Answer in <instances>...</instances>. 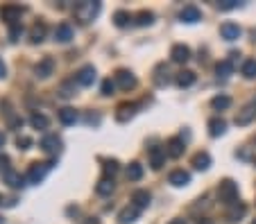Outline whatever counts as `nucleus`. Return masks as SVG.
I'll use <instances>...</instances> for the list:
<instances>
[{
    "label": "nucleus",
    "instance_id": "0eeeda50",
    "mask_svg": "<svg viewBox=\"0 0 256 224\" xmlns=\"http://www.w3.org/2000/svg\"><path fill=\"white\" fill-rule=\"evenodd\" d=\"M113 82H116V86L123 88V91H129V88L136 86V77H134L129 70H125V68L116 73V79H113Z\"/></svg>",
    "mask_w": 256,
    "mask_h": 224
},
{
    "label": "nucleus",
    "instance_id": "f03ea898",
    "mask_svg": "<svg viewBox=\"0 0 256 224\" xmlns=\"http://www.w3.org/2000/svg\"><path fill=\"white\" fill-rule=\"evenodd\" d=\"M218 200L222 202V204H234V202H238V184L232 179H225L220 186H218Z\"/></svg>",
    "mask_w": 256,
    "mask_h": 224
},
{
    "label": "nucleus",
    "instance_id": "393cba45",
    "mask_svg": "<svg viewBox=\"0 0 256 224\" xmlns=\"http://www.w3.org/2000/svg\"><path fill=\"white\" fill-rule=\"evenodd\" d=\"M5 181L11 186V188H23L27 179H25V177H20L18 172H14L11 168H7V170H5Z\"/></svg>",
    "mask_w": 256,
    "mask_h": 224
},
{
    "label": "nucleus",
    "instance_id": "423d86ee",
    "mask_svg": "<svg viewBox=\"0 0 256 224\" xmlns=\"http://www.w3.org/2000/svg\"><path fill=\"white\" fill-rule=\"evenodd\" d=\"M52 70H54V59L52 57H43L39 63L34 66V75L39 79H48L50 75H52Z\"/></svg>",
    "mask_w": 256,
    "mask_h": 224
},
{
    "label": "nucleus",
    "instance_id": "9d476101",
    "mask_svg": "<svg viewBox=\"0 0 256 224\" xmlns=\"http://www.w3.org/2000/svg\"><path fill=\"white\" fill-rule=\"evenodd\" d=\"M220 34H222V39L225 41H236V39H241L243 29L238 27L236 23H222L220 25Z\"/></svg>",
    "mask_w": 256,
    "mask_h": 224
},
{
    "label": "nucleus",
    "instance_id": "6ab92c4d",
    "mask_svg": "<svg viewBox=\"0 0 256 224\" xmlns=\"http://www.w3.org/2000/svg\"><path fill=\"white\" fill-rule=\"evenodd\" d=\"M150 200H152V195H150L148 190H134L132 204L136 206V209H148V206H150Z\"/></svg>",
    "mask_w": 256,
    "mask_h": 224
},
{
    "label": "nucleus",
    "instance_id": "f8f14e48",
    "mask_svg": "<svg viewBox=\"0 0 256 224\" xmlns=\"http://www.w3.org/2000/svg\"><path fill=\"white\" fill-rule=\"evenodd\" d=\"M179 18H182V23H197V20L202 18V11L197 9L195 5H186L179 11Z\"/></svg>",
    "mask_w": 256,
    "mask_h": 224
},
{
    "label": "nucleus",
    "instance_id": "412c9836",
    "mask_svg": "<svg viewBox=\"0 0 256 224\" xmlns=\"http://www.w3.org/2000/svg\"><path fill=\"white\" fill-rule=\"evenodd\" d=\"M225 132H227V122L222 120V118H211V120H209V134H211L213 138L222 136Z\"/></svg>",
    "mask_w": 256,
    "mask_h": 224
},
{
    "label": "nucleus",
    "instance_id": "de8ad7c7",
    "mask_svg": "<svg viewBox=\"0 0 256 224\" xmlns=\"http://www.w3.org/2000/svg\"><path fill=\"white\" fill-rule=\"evenodd\" d=\"M0 224H2V220H0Z\"/></svg>",
    "mask_w": 256,
    "mask_h": 224
},
{
    "label": "nucleus",
    "instance_id": "c03bdc74",
    "mask_svg": "<svg viewBox=\"0 0 256 224\" xmlns=\"http://www.w3.org/2000/svg\"><path fill=\"white\" fill-rule=\"evenodd\" d=\"M5 141H7V138H5V134H2V132H0V147H2V145H5Z\"/></svg>",
    "mask_w": 256,
    "mask_h": 224
},
{
    "label": "nucleus",
    "instance_id": "7ed1b4c3",
    "mask_svg": "<svg viewBox=\"0 0 256 224\" xmlns=\"http://www.w3.org/2000/svg\"><path fill=\"white\" fill-rule=\"evenodd\" d=\"M50 168H52V161L50 163H32L30 170H27V175H25L27 184H41V181L45 179V175H48Z\"/></svg>",
    "mask_w": 256,
    "mask_h": 224
},
{
    "label": "nucleus",
    "instance_id": "49530a36",
    "mask_svg": "<svg viewBox=\"0 0 256 224\" xmlns=\"http://www.w3.org/2000/svg\"><path fill=\"white\" fill-rule=\"evenodd\" d=\"M252 224H256V220H254V222H252Z\"/></svg>",
    "mask_w": 256,
    "mask_h": 224
},
{
    "label": "nucleus",
    "instance_id": "b1692460",
    "mask_svg": "<svg viewBox=\"0 0 256 224\" xmlns=\"http://www.w3.org/2000/svg\"><path fill=\"white\" fill-rule=\"evenodd\" d=\"M136 109H138L136 104H127V102L120 104V107H118V113H116V120H118V122H127L129 118L136 113Z\"/></svg>",
    "mask_w": 256,
    "mask_h": 224
},
{
    "label": "nucleus",
    "instance_id": "f3484780",
    "mask_svg": "<svg viewBox=\"0 0 256 224\" xmlns=\"http://www.w3.org/2000/svg\"><path fill=\"white\" fill-rule=\"evenodd\" d=\"M45 34H48V25H45L43 20H39V23H34L30 29V41L32 43H41V41L45 39Z\"/></svg>",
    "mask_w": 256,
    "mask_h": 224
},
{
    "label": "nucleus",
    "instance_id": "a18cd8bd",
    "mask_svg": "<svg viewBox=\"0 0 256 224\" xmlns=\"http://www.w3.org/2000/svg\"><path fill=\"white\" fill-rule=\"evenodd\" d=\"M89 220H91V222H86V224H100V222H98V218H89Z\"/></svg>",
    "mask_w": 256,
    "mask_h": 224
},
{
    "label": "nucleus",
    "instance_id": "7c9ffc66",
    "mask_svg": "<svg viewBox=\"0 0 256 224\" xmlns=\"http://www.w3.org/2000/svg\"><path fill=\"white\" fill-rule=\"evenodd\" d=\"M143 177V166L138 161H134V163H129V168H127V179L129 181H138Z\"/></svg>",
    "mask_w": 256,
    "mask_h": 224
},
{
    "label": "nucleus",
    "instance_id": "39448f33",
    "mask_svg": "<svg viewBox=\"0 0 256 224\" xmlns=\"http://www.w3.org/2000/svg\"><path fill=\"white\" fill-rule=\"evenodd\" d=\"M20 16H23V7H18V5H5L0 9V18L7 20L9 25L20 23Z\"/></svg>",
    "mask_w": 256,
    "mask_h": 224
},
{
    "label": "nucleus",
    "instance_id": "20e7f679",
    "mask_svg": "<svg viewBox=\"0 0 256 224\" xmlns=\"http://www.w3.org/2000/svg\"><path fill=\"white\" fill-rule=\"evenodd\" d=\"M39 147L45 152V154H59L61 152V138L57 136V134H48V136H43L41 138V143H39Z\"/></svg>",
    "mask_w": 256,
    "mask_h": 224
},
{
    "label": "nucleus",
    "instance_id": "1a4fd4ad",
    "mask_svg": "<svg viewBox=\"0 0 256 224\" xmlns=\"http://www.w3.org/2000/svg\"><path fill=\"white\" fill-rule=\"evenodd\" d=\"M170 59H173L175 63H186L188 59H191V48L184 45V43L173 45V50H170Z\"/></svg>",
    "mask_w": 256,
    "mask_h": 224
},
{
    "label": "nucleus",
    "instance_id": "ea45409f",
    "mask_svg": "<svg viewBox=\"0 0 256 224\" xmlns=\"http://www.w3.org/2000/svg\"><path fill=\"white\" fill-rule=\"evenodd\" d=\"M59 95H61V98H73V95H75V91H73V88H70V84H64V86L59 88Z\"/></svg>",
    "mask_w": 256,
    "mask_h": 224
},
{
    "label": "nucleus",
    "instance_id": "c9c22d12",
    "mask_svg": "<svg viewBox=\"0 0 256 224\" xmlns=\"http://www.w3.org/2000/svg\"><path fill=\"white\" fill-rule=\"evenodd\" d=\"M113 91H116V82L104 79V82H102V95H113Z\"/></svg>",
    "mask_w": 256,
    "mask_h": 224
},
{
    "label": "nucleus",
    "instance_id": "a211bd4d",
    "mask_svg": "<svg viewBox=\"0 0 256 224\" xmlns=\"http://www.w3.org/2000/svg\"><path fill=\"white\" fill-rule=\"evenodd\" d=\"M247 206L243 204V202H234V204H229V211H227V220L229 222H238V220L245 215Z\"/></svg>",
    "mask_w": 256,
    "mask_h": 224
},
{
    "label": "nucleus",
    "instance_id": "e433bc0d",
    "mask_svg": "<svg viewBox=\"0 0 256 224\" xmlns=\"http://www.w3.org/2000/svg\"><path fill=\"white\" fill-rule=\"evenodd\" d=\"M23 34V25L20 23H16V25H11V29H9V39L11 41H18V36Z\"/></svg>",
    "mask_w": 256,
    "mask_h": 224
},
{
    "label": "nucleus",
    "instance_id": "c756f323",
    "mask_svg": "<svg viewBox=\"0 0 256 224\" xmlns=\"http://www.w3.org/2000/svg\"><path fill=\"white\" fill-rule=\"evenodd\" d=\"M59 120H61V125H73V122L77 120V111L70 107H64L59 111Z\"/></svg>",
    "mask_w": 256,
    "mask_h": 224
},
{
    "label": "nucleus",
    "instance_id": "72a5a7b5",
    "mask_svg": "<svg viewBox=\"0 0 256 224\" xmlns=\"http://www.w3.org/2000/svg\"><path fill=\"white\" fill-rule=\"evenodd\" d=\"M152 23H154V14H152V11H141V14L136 16V25H141V27L152 25Z\"/></svg>",
    "mask_w": 256,
    "mask_h": 224
},
{
    "label": "nucleus",
    "instance_id": "aec40b11",
    "mask_svg": "<svg viewBox=\"0 0 256 224\" xmlns=\"http://www.w3.org/2000/svg\"><path fill=\"white\" fill-rule=\"evenodd\" d=\"M113 188H116V184H113L111 177H102V179L98 181V186H95V193L102 195V197H107V195H111L113 193Z\"/></svg>",
    "mask_w": 256,
    "mask_h": 224
},
{
    "label": "nucleus",
    "instance_id": "37998d69",
    "mask_svg": "<svg viewBox=\"0 0 256 224\" xmlns=\"http://www.w3.org/2000/svg\"><path fill=\"white\" fill-rule=\"evenodd\" d=\"M168 224H188V222H186V220H184V218H175V220H170V222H168Z\"/></svg>",
    "mask_w": 256,
    "mask_h": 224
},
{
    "label": "nucleus",
    "instance_id": "09e8293b",
    "mask_svg": "<svg viewBox=\"0 0 256 224\" xmlns=\"http://www.w3.org/2000/svg\"><path fill=\"white\" fill-rule=\"evenodd\" d=\"M0 204H2V200H0Z\"/></svg>",
    "mask_w": 256,
    "mask_h": 224
},
{
    "label": "nucleus",
    "instance_id": "c85d7f7f",
    "mask_svg": "<svg viewBox=\"0 0 256 224\" xmlns=\"http://www.w3.org/2000/svg\"><path fill=\"white\" fill-rule=\"evenodd\" d=\"M30 125L34 127V129H48L50 120H48V116H43V113H32V116H30Z\"/></svg>",
    "mask_w": 256,
    "mask_h": 224
},
{
    "label": "nucleus",
    "instance_id": "2eb2a0df",
    "mask_svg": "<svg viewBox=\"0 0 256 224\" xmlns=\"http://www.w3.org/2000/svg\"><path fill=\"white\" fill-rule=\"evenodd\" d=\"M168 181H170V184H173L175 188L188 186V184H191V172H186V170H175V172H170Z\"/></svg>",
    "mask_w": 256,
    "mask_h": 224
},
{
    "label": "nucleus",
    "instance_id": "79ce46f5",
    "mask_svg": "<svg viewBox=\"0 0 256 224\" xmlns=\"http://www.w3.org/2000/svg\"><path fill=\"white\" fill-rule=\"evenodd\" d=\"M5 75H7V66L2 63V59H0V79L5 77Z\"/></svg>",
    "mask_w": 256,
    "mask_h": 224
},
{
    "label": "nucleus",
    "instance_id": "2f4dec72",
    "mask_svg": "<svg viewBox=\"0 0 256 224\" xmlns=\"http://www.w3.org/2000/svg\"><path fill=\"white\" fill-rule=\"evenodd\" d=\"M241 73L245 75L247 79H256V59H247V61L243 63Z\"/></svg>",
    "mask_w": 256,
    "mask_h": 224
},
{
    "label": "nucleus",
    "instance_id": "ddd939ff",
    "mask_svg": "<svg viewBox=\"0 0 256 224\" xmlns=\"http://www.w3.org/2000/svg\"><path fill=\"white\" fill-rule=\"evenodd\" d=\"M138 213H141V209H136L134 204L125 206V209L118 213V222H120V224H132V222H136V220H138Z\"/></svg>",
    "mask_w": 256,
    "mask_h": 224
},
{
    "label": "nucleus",
    "instance_id": "bb28decb",
    "mask_svg": "<svg viewBox=\"0 0 256 224\" xmlns=\"http://www.w3.org/2000/svg\"><path fill=\"white\" fill-rule=\"evenodd\" d=\"M216 73H218V77L220 79H227L229 75L234 73V63H232V59H225V61H220L216 66Z\"/></svg>",
    "mask_w": 256,
    "mask_h": 224
},
{
    "label": "nucleus",
    "instance_id": "cd10ccee",
    "mask_svg": "<svg viewBox=\"0 0 256 224\" xmlns=\"http://www.w3.org/2000/svg\"><path fill=\"white\" fill-rule=\"evenodd\" d=\"M211 107L216 109V111H225V109L232 107V98H229V95H216V98L211 100Z\"/></svg>",
    "mask_w": 256,
    "mask_h": 224
},
{
    "label": "nucleus",
    "instance_id": "f257e3e1",
    "mask_svg": "<svg viewBox=\"0 0 256 224\" xmlns=\"http://www.w3.org/2000/svg\"><path fill=\"white\" fill-rule=\"evenodd\" d=\"M100 9H102L100 2H95V0H84V2H77V5H75L73 14H75V18H77L79 23L86 25L100 14Z\"/></svg>",
    "mask_w": 256,
    "mask_h": 224
},
{
    "label": "nucleus",
    "instance_id": "4c0bfd02",
    "mask_svg": "<svg viewBox=\"0 0 256 224\" xmlns=\"http://www.w3.org/2000/svg\"><path fill=\"white\" fill-rule=\"evenodd\" d=\"M16 145H18V150H30V147H32V138L18 136V138H16Z\"/></svg>",
    "mask_w": 256,
    "mask_h": 224
},
{
    "label": "nucleus",
    "instance_id": "58836bf2",
    "mask_svg": "<svg viewBox=\"0 0 256 224\" xmlns=\"http://www.w3.org/2000/svg\"><path fill=\"white\" fill-rule=\"evenodd\" d=\"M220 9H236V7H241V2L238 0H225V2H220Z\"/></svg>",
    "mask_w": 256,
    "mask_h": 224
},
{
    "label": "nucleus",
    "instance_id": "a19ab883",
    "mask_svg": "<svg viewBox=\"0 0 256 224\" xmlns=\"http://www.w3.org/2000/svg\"><path fill=\"white\" fill-rule=\"evenodd\" d=\"M163 70H168V68H163V66H159V68H157V73H159V75H163ZM154 82H157L159 86H163V84H168V75H166V77H159V79H154Z\"/></svg>",
    "mask_w": 256,
    "mask_h": 224
},
{
    "label": "nucleus",
    "instance_id": "6e6552de",
    "mask_svg": "<svg viewBox=\"0 0 256 224\" xmlns=\"http://www.w3.org/2000/svg\"><path fill=\"white\" fill-rule=\"evenodd\" d=\"M184 150H186L184 138H170V141L166 143V154L173 156V159H179V156L184 154Z\"/></svg>",
    "mask_w": 256,
    "mask_h": 224
},
{
    "label": "nucleus",
    "instance_id": "9b49d317",
    "mask_svg": "<svg viewBox=\"0 0 256 224\" xmlns=\"http://www.w3.org/2000/svg\"><path fill=\"white\" fill-rule=\"evenodd\" d=\"M95 68L93 66H82V68L77 70V75H75V77H77V82L82 84V86H91V84L95 82Z\"/></svg>",
    "mask_w": 256,
    "mask_h": 224
},
{
    "label": "nucleus",
    "instance_id": "4be33fe9",
    "mask_svg": "<svg viewBox=\"0 0 256 224\" xmlns=\"http://www.w3.org/2000/svg\"><path fill=\"white\" fill-rule=\"evenodd\" d=\"M193 166H195V170H209V168H211V156H209V152H197V154L193 156Z\"/></svg>",
    "mask_w": 256,
    "mask_h": 224
},
{
    "label": "nucleus",
    "instance_id": "f704fd0d",
    "mask_svg": "<svg viewBox=\"0 0 256 224\" xmlns=\"http://www.w3.org/2000/svg\"><path fill=\"white\" fill-rule=\"evenodd\" d=\"M104 177H111L113 179V175H116V172H118V161H116V159H111V161H104Z\"/></svg>",
    "mask_w": 256,
    "mask_h": 224
},
{
    "label": "nucleus",
    "instance_id": "a878e982",
    "mask_svg": "<svg viewBox=\"0 0 256 224\" xmlns=\"http://www.w3.org/2000/svg\"><path fill=\"white\" fill-rule=\"evenodd\" d=\"M195 84V73L193 70H182V73H177V86L182 88H188Z\"/></svg>",
    "mask_w": 256,
    "mask_h": 224
},
{
    "label": "nucleus",
    "instance_id": "4468645a",
    "mask_svg": "<svg viewBox=\"0 0 256 224\" xmlns=\"http://www.w3.org/2000/svg\"><path fill=\"white\" fill-rule=\"evenodd\" d=\"M73 39V27L68 23H59L54 27V41H59V43H68Z\"/></svg>",
    "mask_w": 256,
    "mask_h": 224
},
{
    "label": "nucleus",
    "instance_id": "5701e85b",
    "mask_svg": "<svg viewBox=\"0 0 256 224\" xmlns=\"http://www.w3.org/2000/svg\"><path fill=\"white\" fill-rule=\"evenodd\" d=\"M256 118V107H245L243 111H238V116H236V125H241V127H245V125H250L252 120Z\"/></svg>",
    "mask_w": 256,
    "mask_h": 224
},
{
    "label": "nucleus",
    "instance_id": "473e14b6",
    "mask_svg": "<svg viewBox=\"0 0 256 224\" xmlns=\"http://www.w3.org/2000/svg\"><path fill=\"white\" fill-rule=\"evenodd\" d=\"M129 20H132V16H129L125 9H118L116 14H113V23L118 25V27H127Z\"/></svg>",
    "mask_w": 256,
    "mask_h": 224
},
{
    "label": "nucleus",
    "instance_id": "dca6fc26",
    "mask_svg": "<svg viewBox=\"0 0 256 224\" xmlns=\"http://www.w3.org/2000/svg\"><path fill=\"white\" fill-rule=\"evenodd\" d=\"M163 163H166V150L152 147V150H150V166H152V170H161Z\"/></svg>",
    "mask_w": 256,
    "mask_h": 224
}]
</instances>
